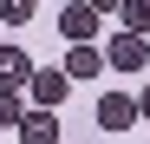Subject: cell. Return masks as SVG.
<instances>
[{
	"instance_id": "6da1fadb",
	"label": "cell",
	"mask_w": 150,
	"mask_h": 144,
	"mask_svg": "<svg viewBox=\"0 0 150 144\" xmlns=\"http://www.w3.org/2000/svg\"><path fill=\"white\" fill-rule=\"evenodd\" d=\"M105 26V7H91V0H72V7H59V33L72 46H91V33Z\"/></svg>"
},
{
	"instance_id": "7a4b0ae2",
	"label": "cell",
	"mask_w": 150,
	"mask_h": 144,
	"mask_svg": "<svg viewBox=\"0 0 150 144\" xmlns=\"http://www.w3.org/2000/svg\"><path fill=\"white\" fill-rule=\"evenodd\" d=\"M26 92H33V111H59L72 98V79H65V66H39Z\"/></svg>"
},
{
	"instance_id": "3957f363",
	"label": "cell",
	"mask_w": 150,
	"mask_h": 144,
	"mask_svg": "<svg viewBox=\"0 0 150 144\" xmlns=\"http://www.w3.org/2000/svg\"><path fill=\"white\" fill-rule=\"evenodd\" d=\"M105 66H117V72H144V66H150V39H137V33H111Z\"/></svg>"
},
{
	"instance_id": "277c9868",
	"label": "cell",
	"mask_w": 150,
	"mask_h": 144,
	"mask_svg": "<svg viewBox=\"0 0 150 144\" xmlns=\"http://www.w3.org/2000/svg\"><path fill=\"white\" fill-rule=\"evenodd\" d=\"M33 59H26V46H0V92H26L33 85Z\"/></svg>"
},
{
	"instance_id": "5b68a950",
	"label": "cell",
	"mask_w": 150,
	"mask_h": 144,
	"mask_svg": "<svg viewBox=\"0 0 150 144\" xmlns=\"http://www.w3.org/2000/svg\"><path fill=\"white\" fill-rule=\"evenodd\" d=\"M137 98H124V92H105V98H98V125H105V131H131L137 125Z\"/></svg>"
},
{
	"instance_id": "8992f818",
	"label": "cell",
	"mask_w": 150,
	"mask_h": 144,
	"mask_svg": "<svg viewBox=\"0 0 150 144\" xmlns=\"http://www.w3.org/2000/svg\"><path fill=\"white\" fill-rule=\"evenodd\" d=\"M20 144H59V111H26Z\"/></svg>"
},
{
	"instance_id": "52a82bcc",
	"label": "cell",
	"mask_w": 150,
	"mask_h": 144,
	"mask_svg": "<svg viewBox=\"0 0 150 144\" xmlns=\"http://www.w3.org/2000/svg\"><path fill=\"white\" fill-rule=\"evenodd\" d=\"M98 72H105V53L98 46H72L65 53V79H98Z\"/></svg>"
},
{
	"instance_id": "ba28073f",
	"label": "cell",
	"mask_w": 150,
	"mask_h": 144,
	"mask_svg": "<svg viewBox=\"0 0 150 144\" xmlns=\"http://www.w3.org/2000/svg\"><path fill=\"white\" fill-rule=\"evenodd\" d=\"M26 92H0V131H20V125H26Z\"/></svg>"
},
{
	"instance_id": "9c48e42d",
	"label": "cell",
	"mask_w": 150,
	"mask_h": 144,
	"mask_svg": "<svg viewBox=\"0 0 150 144\" xmlns=\"http://www.w3.org/2000/svg\"><path fill=\"white\" fill-rule=\"evenodd\" d=\"M117 20H124V33L150 39V0H124V7H117Z\"/></svg>"
},
{
	"instance_id": "30bf717a",
	"label": "cell",
	"mask_w": 150,
	"mask_h": 144,
	"mask_svg": "<svg viewBox=\"0 0 150 144\" xmlns=\"http://www.w3.org/2000/svg\"><path fill=\"white\" fill-rule=\"evenodd\" d=\"M33 20V0H7V7H0V26H26Z\"/></svg>"
},
{
	"instance_id": "8fae6325",
	"label": "cell",
	"mask_w": 150,
	"mask_h": 144,
	"mask_svg": "<svg viewBox=\"0 0 150 144\" xmlns=\"http://www.w3.org/2000/svg\"><path fill=\"white\" fill-rule=\"evenodd\" d=\"M137 111H144V118H150V85H144V98H137Z\"/></svg>"
}]
</instances>
